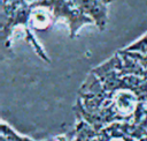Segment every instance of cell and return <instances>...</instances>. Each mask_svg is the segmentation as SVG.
<instances>
[{
	"label": "cell",
	"instance_id": "obj_2",
	"mask_svg": "<svg viewBox=\"0 0 147 141\" xmlns=\"http://www.w3.org/2000/svg\"><path fill=\"white\" fill-rule=\"evenodd\" d=\"M101 2H103L105 5H107V3H109V2H111V1H115V0H100Z\"/></svg>",
	"mask_w": 147,
	"mask_h": 141
},
{
	"label": "cell",
	"instance_id": "obj_1",
	"mask_svg": "<svg viewBox=\"0 0 147 141\" xmlns=\"http://www.w3.org/2000/svg\"><path fill=\"white\" fill-rule=\"evenodd\" d=\"M74 5L87 17H90L99 29H105L107 23V8L100 0H71Z\"/></svg>",
	"mask_w": 147,
	"mask_h": 141
}]
</instances>
